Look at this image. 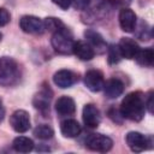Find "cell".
<instances>
[{
    "label": "cell",
    "mask_w": 154,
    "mask_h": 154,
    "mask_svg": "<svg viewBox=\"0 0 154 154\" xmlns=\"http://www.w3.org/2000/svg\"><path fill=\"white\" fill-rule=\"evenodd\" d=\"M120 1H122V2H130L131 0H120Z\"/></svg>",
    "instance_id": "30"
},
{
    "label": "cell",
    "mask_w": 154,
    "mask_h": 154,
    "mask_svg": "<svg viewBox=\"0 0 154 154\" xmlns=\"http://www.w3.org/2000/svg\"><path fill=\"white\" fill-rule=\"evenodd\" d=\"M108 116H109V118H111L113 122H116V123H122V120L118 119V116H122V114H120V112L117 111L116 108H111V109L108 111ZM122 117H123V116H122Z\"/></svg>",
    "instance_id": "27"
},
{
    "label": "cell",
    "mask_w": 154,
    "mask_h": 154,
    "mask_svg": "<svg viewBox=\"0 0 154 154\" xmlns=\"http://www.w3.org/2000/svg\"><path fill=\"white\" fill-rule=\"evenodd\" d=\"M20 79V70L17 61L8 57L0 58V85L12 87Z\"/></svg>",
    "instance_id": "2"
},
{
    "label": "cell",
    "mask_w": 154,
    "mask_h": 154,
    "mask_svg": "<svg viewBox=\"0 0 154 154\" xmlns=\"http://www.w3.org/2000/svg\"><path fill=\"white\" fill-rule=\"evenodd\" d=\"M118 48L122 57L125 59H135L136 54L140 51V46L137 45V42L130 37H122L118 43Z\"/></svg>",
    "instance_id": "13"
},
{
    "label": "cell",
    "mask_w": 154,
    "mask_h": 154,
    "mask_svg": "<svg viewBox=\"0 0 154 154\" xmlns=\"http://www.w3.org/2000/svg\"><path fill=\"white\" fill-rule=\"evenodd\" d=\"M107 60H108V64L111 65H116L120 61V59L123 58L122 54H120V51L118 48V45H111L108 48H107Z\"/></svg>",
    "instance_id": "23"
},
{
    "label": "cell",
    "mask_w": 154,
    "mask_h": 154,
    "mask_svg": "<svg viewBox=\"0 0 154 154\" xmlns=\"http://www.w3.org/2000/svg\"><path fill=\"white\" fill-rule=\"evenodd\" d=\"M126 143L129 146V148L135 152V153H141L146 149H148L149 147H152V142H150V138L144 136L143 134L141 132H137V131H130L128 132L126 137Z\"/></svg>",
    "instance_id": "5"
},
{
    "label": "cell",
    "mask_w": 154,
    "mask_h": 154,
    "mask_svg": "<svg viewBox=\"0 0 154 154\" xmlns=\"http://www.w3.org/2000/svg\"><path fill=\"white\" fill-rule=\"evenodd\" d=\"M135 59L137 60V63L141 66L144 67H150L153 65L154 61V51L152 48H144V49H140L138 53L136 54Z\"/></svg>",
    "instance_id": "20"
},
{
    "label": "cell",
    "mask_w": 154,
    "mask_h": 154,
    "mask_svg": "<svg viewBox=\"0 0 154 154\" xmlns=\"http://www.w3.org/2000/svg\"><path fill=\"white\" fill-rule=\"evenodd\" d=\"M90 4V0H71V5L76 10H85Z\"/></svg>",
    "instance_id": "25"
},
{
    "label": "cell",
    "mask_w": 154,
    "mask_h": 154,
    "mask_svg": "<svg viewBox=\"0 0 154 154\" xmlns=\"http://www.w3.org/2000/svg\"><path fill=\"white\" fill-rule=\"evenodd\" d=\"M10 124L16 132H26L30 129V116L24 109H17L11 114Z\"/></svg>",
    "instance_id": "6"
},
{
    "label": "cell",
    "mask_w": 154,
    "mask_h": 154,
    "mask_svg": "<svg viewBox=\"0 0 154 154\" xmlns=\"http://www.w3.org/2000/svg\"><path fill=\"white\" fill-rule=\"evenodd\" d=\"M49 89H42L40 93H37L35 96H34V100H32V105L36 109H38L41 113L46 114L49 112V102H51V95L52 93H49Z\"/></svg>",
    "instance_id": "16"
},
{
    "label": "cell",
    "mask_w": 154,
    "mask_h": 154,
    "mask_svg": "<svg viewBox=\"0 0 154 154\" xmlns=\"http://www.w3.org/2000/svg\"><path fill=\"white\" fill-rule=\"evenodd\" d=\"M78 81V75L71 70H59L53 76V82L61 89L72 87Z\"/></svg>",
    "instance_id": "9"
},
{
    "label": "cell",
    "mask_w": 154,
    "mask_h": 154,
    "mask_svg": "<svg viewBox=\"0 0 154 154\" xmlns=\"http://www.w3.org/2000/svg\"><path fill=\"white\" fill-rule=\"evenodd\" d=\"M82 117H83V122L85 124L87 128L89 129H95L99 126L100 122H101V114L99 108L93 105V103H87L83 107V112H82Z\"/></svg>",
    "instance_id": "8"
},
{
    "label": "cell",
    "mask_w": 154,
    "mask_h": 154,
    "mask_svg": "<svg viewBox=\"0 0 154 154\" xmlns=\"http://www.w3.org/2000/svg\"><path fill=\"white\" fill-rule=\"evenodd\" d=\"M55 111L60 116H72L76 112V103L70 96H60L55 102Z\"/></svg>",
    "instance_id": "15"
},
{
    "label": "cell",
    "mask_w": 154,
    "mask_h": 154,
    "mask_svg": "<svg viewBox=\"0 0 154 154\" xmlns=\"http://www.w3.org/2000/svg\"><path fill=\"white\" fill-rule=\"evenodd\" d=\"M120 114L132 122H140L143 119L146 113L144 95L141 91H131L123 99L120 103Z\"/></svg>",
    "instance_id": "1"
},
{
    "label": "cell",
    "mask_w": 154,
    "mask_h": 154,
    "mask_svg": "<svg viewBox=\"0 0 154 154\" xmlns=\"http://www.w3.org/2000/svg\"><path fill=\"white\" fill-rule=\"evenodd\" d=\"M113 146V141L102 134H91L85 140V147L94 152L106 153Z\"/></svg>",
    "instance_id": "4"
},
{
    "label": "cell",
    "mask_w": 154,
    "mask_h": 154,
    "mask_svg": "<svg viewBox=\"0 0 154 154\" xmlns=\"http://www.w3.org/2000/svg\"><path fill=\"white\" fill-rule=\"evenodd\" d=\"M20 29L26 34H42L45 31L43 20L35 16H23L19 19Z\"/></svg>",
    "instance_id": "7"
},
{
    "label": "cell",
    "mask_w": 154,
    "mask_h": 154,
    "mask_svg": "<svg viewBox=\"0 0 154 154\" xmlns=\"http://www.w3.org/2000/svg\"><path fill=\"white\" fill-rule=\"evenodd\" d=\"M118 19H119V25H120L122 30L125 32H132L134 29L136 28L137 17H136L135 12L128 7H124L120 10Z\"/></svg>",
    "instance_id": "12"
},
{
    "label": "cell",
    "mask_w": 154,
    "mask_h": 154,
    "mask_svg": "<svg viewBox=\"0 0 154 154\" xmlns=\"http://www.w3.org/2000/svg\"><path fill=\"white\" fill-rule=\"evenodd\" d=\"M72 53L81 60H91L95 55V52L93 51V48L84 41H75L73 43V48H72Z\"/></svg>",
    "instance_id": "17"
},
{
    "label": "cell",
    "mask_w": 154,
    "mask_h": 154,
    "mask_svg": "<svg viewBox=\"0 0 154 154\" xmlns=\"http://www.w3.org/2000/svg\"><path fill=\"white\" fill-rule=\"evenodd\" d=\"M52 47L54 48V51L59 54H71L72 53V48H73V36L71 34V31L67 28H64L59 31L53 32L52 35Z\"/></svg>",
    "instance_id": "3"
},
{
    "label": "cell",
    "mask_w": 154,
    "mask_h": 154,
    "mask_svg": "<svg viewBox=\"0 0 154 154\" xmlns=\"http://www.w3.org/2000/svg\"><path fill=\"white\" fill-rule=\"evenodd\" d=\"M105 95L108 99H117L119 97L124 91V83L119 78H109L103 84Z\"/></svg>",
    "instance_id": "14"
},
{
    "label": "cell",
    "mask_w": 154,
    "mask_h": 154,
    "mask_svg": "<svg viewBox=\"0 0 154 154\" xmlns=\"http://www.w3.org/2000/svg\"><path fill=\"white\" fill-rule=\"evenodd\" d=\"M10 20H11L10 12L4 7H0V26H4L6 24H8Z\"/></svg>",
    "instance_id": "24"
},
{
    "label": "cell",
    "mask_w": 154,
    "mask_h": 154,
    "mask_svg": "<svg viewBox=\"0 0 154 154\" xmlns=\"http://www.w3.org/2000/svg\"><path fill=\"white\" fill-rule=\"evenodd\" d=\"M12 147L18 153H29L34 149V141L25 136H18L13 140Z\"/></svg>",
    "instance_id": "19"
},
{
    "label": "cell",
    "mask_w": 154,
    "mask_h": 154,
    "mask_svg": "<svg viewBox=\"0 0 154 154\" xmlns=\"http://www.w3.org/2000/svg\"><path fill=\"white\" fill-rule=\"evenodd\" d=\"M34 135H35V137H37L40 140H49L53 137L54 131L49 125L41 124L34 129Z\"/></svg>",
    "instance_id": "22"
},
{
    "label": "cell",
    "mask_w": 154,
    "mask_h": 154,
    "mask_svg": "<svg viewBox=\"0 0 154 154\" xmlns=\"http://www.w3.org/2000/svg\"><path fill=\"white\" fill-rule=\"evenodd\" d=\"M84 84L85 87L96 93L103 89V84H105V78L101 71L99 70H89L85 72L84 75Z\"/></svg>",
    "instance_id": "10"
},
{
    "label": "cell",
    "mask_w": 154,
    "mask_h": 154,
    "mask_svg": "<svg viewBox=\"0 0 154 154\" xmlns=\"http://www.w3.org/2000/svg\"><path fill=\"white\" fill-rule=\"evenodd\" d=\"M57 6H59L61 10H67L71 5V0H52Z\"/></svg>",
    "instance_id": "28"
},
{
    "label": "cell",
    "mask_w": 154,
    "mask_h": 154,
    "mask_svg": "<svg viewBox=\"0 0 154 154\" xmlns=\"http://www.w3.org/2000/svg\"><path fill=\"white\" fill-rule=\"evenodd\" d=\"M81 125L77 120L75 119H65L60 123V131L63 134V136L67 137V138H73L77 137L81 134Z\"/></svg>",
    "instance_id": "18"
},
{
    "label": "cell",
    "mask_w": 154,
    "mask_h": 154,
    "mask_svg": "<svg viewBox=\"0 0 154 154\" xmlns=\"http://www.w3.org/2000/svg\"><path fill=\"white\" fill-rule=\"evenodd\" d=\"M144 105L148 108L149 113H153V90H150L147 95V100L144 99Z\"/></svg>",
    "instance_id": "26"
},
{
    "label": "cell",
    "mask_w": 154,
    "mask_h": 154,
    "mask_svg": "<svg viewBox=\"0 0 154 154\" xmlns=\"http://www.w3.org/2000/svg\"><path fill=\"white\" fill-rule=\"evenodd\" d=\"M84 37L87 38V43L93 48L94 52L102 54L107 51V43L97 31L93 29H87L84 31Z\"/></svg>",
    "instance_id": "11"
},
{
    "label": "cell",
    "mask_w": 154,
    "mask_h": 154,
    "mask_svg": "<svg viewBox=\"0 0 154 154\" xmlns=\"http://www.w3.org/2000/svg\"><path fill=\"white\" fill-rule=\"evenodd\" d=\"M43 25H45V30H48L51 32H55L66 28L65 24L59 18H55V17H47L43 20Z\"/></svg>",
    "instance_id": "21"
},
{
    "label": "cell",
    "mask_w": 154,
    "mask_h": 154,
    "mask_svg": "<svg viewBox=\"0 0 154 154\" xmlns=\"http://www.w3.org/2000/svg\"><path fill=\"white\" fill-rule=\"evenodd\" d=\"M1 38H2V34L0 32V41H1Z\"/></svg>",
    "instance_id": "31"
},
{
    "label": "cell",
    "mask_w": 154,
    "mask_h": 154,
    "mask_svg": "<svg viewBox=\"0 0 154 154\" xmlns=\"http://www.w3.org/2000/svg\"><path fill=\"white\" fill-rule=\"evenodd\" d=\"M5 118V107H4V103H2V100L0 97V123L4 120Z\"/></svg>",
    "instance_id": "29"
}]
</instances>
